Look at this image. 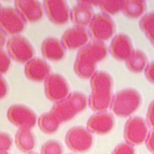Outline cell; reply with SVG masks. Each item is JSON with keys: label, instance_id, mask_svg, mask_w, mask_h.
<instances>
[{"label": "cell", "instance_id": "6da1fadb", "mask_svg": "<svg viewBox=\"0 0 154 154\" xmlns=\"http://www.w3.org/2000/svg\"><path fill=\"white\" fill-rule=\"evenodd\" d=\"M107 54V47L104 44L90 42L77 53L74 65L76 74L83 79L92 77L95 74L96 63L105 58Z\"/></svg>", "mask_w": 154, "mask_h": 154}, {"label": "cell", "instance_id": "7a4b0ae2", "mask_svg": "<svg viewBox=\"0 0 154 154\" xmlns=\"http://www.w3.org/2000/svg\"><path fill=\"white\" fill-rule=\"evenodd\" d=\"M92 92L89 104L95 112H104L109 108L112 102V80L111 77L104 72L95 73L91 78Z\"/></svg>", "mask_w": 154, "mask_h": 154}, {"label": "cell", "instance_id": "3957f363", "mask_svg": "<svg viewBox=\"0 0 154 154\" xmlns=\"http://www.w3.org/2000/svg\"><path fill=\"white\" fill-rule=\"evenodd\" d=\"M87 99L83 94L73 92L63 100L54 104L51 112L60 123L69 121L85 109Z\"/></svg>", "mask_w": 154, "mask_h": 154}, {"label": "cell", "instance_id": "277c9868", "mask_svg": "<svg viewBox=\"0 0 154 154\" xmlns=\"http://www.w3.org/2000/svg\"><path fill=\"white\" fill-rule=\"evenodd\" d=\"M141 97L137 91L126 89L118 92L112 101L111 109L116 116L126 118L133 114L140 106Z\"/></svg>", "mask_w": 154, "mask_h": 154}, {"label": "cell", "instance_id": "5b68a950", "mask_svg": "<svg viewBox=\"0 0 154 154\" xmlns=\"http://www.w3.org/2000/svg\"><path fill=\"white\" fill-rule=\"evenodd\" d=\"M65 142L72 151L83 153L91 148L93 137L89 131L84 127H73L67 132Z\"/></svg>", "mask_w": 154, "mask_h": 154}, {"label": "cell", "instance_id": "8992f818", "mask_svg": "<svg viewBox=\"0 0 154 154\" xmlns=\"http://www.w3.org/2000/svg\"><path fill=\"white\" fill-rule=\"evenodd\" d=\"M89 30L92 38L95 41L101 42L111 38L115 31V25L107 15L98 14L94 16Z\"/></svg>", "mask_w": 154, "mask_h": 154}, {"label": "cell", "instance_id": "52a82bcc", "mask_svg": "<svg viewBox=\"0 0 154 154\" xmlns=\"http://www.w3.org/2000/svg\"><path fill=\"white\" fill-rule=\"evenodd\" d=\"M148 129L146 122L140 117L130 119L125 124L124 137L127 143L138 145L143 143L148 137Z\"/></svg>", "mask_w": 154, "mask_h": 154}, {"label": "cell", "instance_id": "ba28073f", "mask_svg": "<svg viewBox=\"0 0 154 154\" xmlns=\"http://www.w3.org/2000/svg\"><path fill=\"white\" fill-rule=\"evenodd\" d=\"M0 24L2 30L10 35L20 33L26 25L25 19L19 12L8 8L1 9Z\"/></svg>", "mask_w": 154, "mask_h": 154}, {"label": "cell", "instance_id": "9c48e42d", "mask_svg": "<svg viewBox=\"0 0 154 154\" xmlns=\"http://www.w3.org/2000/svg\"><path fill=\"white\" fill-rule=\"evenodd\" d=\"M45 88L46 97L53 102L63 100L69 93V87L65 79L56 74L50 75L46 78Z\"/></svg>", "mask_w": 154, "mask_h": 154}, {"label": "cell", "instance_id": "30bf717a", "mask_svg": "<svg viewBox=\"0 0 154 154\" xmlns=\"http://www.w3.org/2000/svg\"><path fill=\"white\" fill-rule=\"evenodd\" d=\"M9 121L20 129H31L35 126L37 116L26 106L20 105L12 106L8 111Z\"/></svg>", "mask_w": 154, "mask_h": 154}, {"label": "cell", "instance_id": "8fae6325", "mask_svg": "<svg viewBox=\"0 0 154 154\" xmlns=\"http://www.w3.org/2000/svg\"><path fill=\"white\" fill-rule=\"evenodd\" d=\"M7 49L10 56L15 61L21 63L30 61L34 55L31 45L21 36L10 38L7 43Z\"/></svg>", "mask_w": 154, "mask_h": 154}, {"label": "cell", "instance_id": "7c38bea8", "mask_svg": "<svg viewBox=\"0 0 154 154\" xmlns=\"http://www.w3.org/2000/svg\"><path fill=\"white\" fill-rule=\"evenodd\" d=\"M44 4L48 18L54 24L63 25L68 21L69 9L64 1L47 0Z\"/></svg>", "mask_w": 154, "mask_h": 154}, {"label": "cell", "instance_id": "4fadbf2b", "mask_svg": "<svg viewBox=\"0 0 154 154\" xmlns=\"http://www.w3.org/2000/svg\"><path fill=\"white\" fill-rule=\"evenodd\" d=\"M114 125V119L111 114L108 112H100L90 117L88 121L87 126L91 132L104 135L111 131Z\"/></svg>", "mask_w": 154, "mask_h": 154}, {"label": "cell", "instance_id": "5bb4252c", "mask_svg": "<svg viewBox=\"0 0 154 154\" xmlns=\"http://www.w3.org/2000/svg\"><path fill=\"white\" fill-rule=\"evenodd\" d=\"M89 40V35L83 27H75L67 30L63 35L61 42L69 50H75L84 45Z\"/></svg>", "mask_w": 154, "mask_h": 154}, {"label": "cell", "instance_id": "9a60e30c", "mask_svg": "<svg viewBox=\"0 0 154 154\" xmlns=\"http://www.w3.org/2000/svg\"><path fill=\"white\" fill-rule=\"evenodd\" d=\"M15 6L18 12L27 22H36L43 17V7L38 1L18 0L15 1Z\"/></svg>", "mask_w": 154, "mask_h": 154}, {"label": "cell", "instance_id": "2e32d148", "mask_svg": "<svg viewBox=\"0 0 154 154\" xmlns=\"http://www.w3.org/2000/svg\"><path fill=\"white\" fill-rule=\"evenodd\" d=\"M110 53L114 58L119 61H126L133 53L130 39L125 34L115 36L110 46Z\"/></svg>", "mask_w": 154, "mask_h": 154}, {"label": "cell", "instance_id": "e0dca14e", "mask_svg": "<svg viewBox=\"0 0 154 154\" xmlns=\"http://www.w3.org/2000/svg\"><path fill=\"white\" fill-rule=\"evenodd\" d=\"M50 67L44 61L34 58L29 61L25 67V73L30 80L41 82L50 75Z\"/></svg>", "mask_w": 154, "mask_h": 154}, {"label": "cell", "instance_id": "ac0fdd59", "mask_svg": "<svg viewBox=\"0 0 154 154\" xmlns=\"http://www.w3.org/2000/svg\"><path fill=\"white\" fill-rule=\"evenodd\" d=\"M41 51L43 56L51 61H59L63 58L65 55L63 45L53 38H48L44 40Z\"/></svg>", "mask_w": 154, "mask_h": 154}, {"label": "cell", "instance_id": "d6986e66", "mask_svg": "<svg viewBox=\"0 0 154 154\" xmlns=\"http://www.w3.org/2000/svg\"><path fill=\"white\" fill-rule=\"evenodd\" d=\"M71 20L78 27L87 26L93 18V12L90 6L79 3L71 11Z\"/></svg>", "mask_w": 154, "mask_h": 154}, {"label": "cell", "instance_id": "ffe728a7", "mask_svg": "<svg viewBox=\"0 0 154 154\" xmlns=\"http://www.w3.org/2000/svg\"><path fill=\"white\" fill-rule=\"evenodd\" d=\"M15 139L16 146L22 152H30L35 147V138L30 129H19Z\"/></svg>", "mask_w": 154, "mask_h": 154}, {"label": "cell", "instance_id": "44dd1931", "mask_svg": "<svg viewBox=\"0 0 154 154\" xmlns=\"http://www.w3.org/2000/svg\"><path fill=\"white\" fill-rule=\"evenodd\" d=\"M38 126L43 132L52 134L56 132L60 122L51 112L43 114L38 119Z\"/></svg>", "mask_w": 154, "mask_h": 154}, {"label": "cell", "instance_id": "7402d4cb", "mask_svg": "<svg viewBox=\"0 0 154 154\" xmlns=\"http://www.w3.org/2000/svg\"><path fill=\"white\" fill-rule=\"evenodd\" d=\"M146 8L143 1H124L122 11L129 18H137L144 13Z\"/></svg>", "mask_w": 154, "mask_h": 154}, {"label": "cell", "instance_id": "603a6c76", "mask_svg": "<svg viewBox=\"0 0 154 154\" xmlns=\"http://www.w3.org/2000/svg\"><path fill=\"white\" fill-rule=\"evenodd\" d=\"M147 57L140 51H133L130 57L126 61L128 69L133 73H140L143 71L147 64Z\"/></svg>", "mask_w": 154, "mask_h": 154}, {"label": "cell", "instance_id": "cb8c5ba5", "mask_svg": "<svg viewBox=\"0 0 154 154\" xmlns=\"http://www.w3.org/2000/svg\"><path fill=\"white\" fill-rule=\"evenodd\" d=\"M141 30L154 45V12L145 15L139 22Z\"/></svg>", "mask_w": 154, "mask_h": 154}, {"label": "cell", "instance_id": "d4e9b609", "mask_svg": "<svg viewBox=\"0 0 154 154\" xmlns=\"http://www.w3.org/2000/svg\"><path fill=\"white\" fill-rule=\"evenodd\" d=\"M124 1H101L99 5L106 14L114 15L122 10Z\"/></svg>", "mask_w": 154, "mask_h": 154}, {"label": "cell", "instance_id": "484cf974", "mask_svg": "<svg viewBox=\"0 0 154 154\" xmlns=\"http://www.w3.org/2000/svg\"><path fill=\"white\" fill-rule=\"evenodd\" d=\"M63 149L61 143L56 140H50L43 144L41 154H63Z\"/></svg>", "mask_w": 154, "mask_h": 154}, {"label": "cell", "instance_id": "4316f807", "mask_svg": "<svg viewBox=\"0 0 154 154\" xmlns=\"http://www.w3.org/2000/svg\"><path fill=\"white\" fill-rule=\"evenodd\" d=\"M12 144V140L8 134L2 133L0 135V150L2 153L8 151Z\"/></svg>", "mask_w": 154, "mask_h": 154}, {"label": "cell", "instance_id": "83f0119b", "mask_svg": "<svg viewBox=\"0 0 154 154\" xmlns=\"http://www.w3.org/2000/svg\"><path fill=\"white\" fill-rule=\"evenodd\" d=\"M112 154H135V149L128 143H123L116 147Z\"/></svg>", "mask_w": 154, "mask_h": 154}, {"label": "cell", "instance_id": "f1b7e54d", "mask_svg": "<svg viewBox=\"0 0 154 154\" xmlns=\"http://www.w3.org/2000/svg\"><path fill=\"white\" fill-rule=\"evenodd\" d=\"M0 55H1L0 71L1 74H4L8 70L10 66V57L7 53L3 51H1Z\"/></svg>", "mask_w": 154, "mask_h": 154}, {"label": "cell", "instance_id": "f546056e", "mask_svg": "<svg viewBox=\"0 0 154 154\" xmlns=\"http://www.w3.org/2000/svg\"><path fill=\"white\" fill-rule=\"evenodd\" d=\"M147 120L149 125L154 128V100L149 107L147 114Z\"/></svg>", "mask_w": 154, "mask_h": 154}, {"label": "cell", "instance_id": "4dcf8cb0", "mask_svg": "<svg viewBox=\"0 0 154 154\" xmlns=\"http://www.w3.org/2000/svg\"><path fill=\"white\" fill-rule=\"evenodd\" d=\"M145 75L149 81L154 83V62L147 66L145 70Z\"/></svg>", "mask_w": 154, "mask_h": 154}, {"label": "cell", "instance_id": "1f68e13d", "mask_svg": "<svg viewBox=\"0 0 154 154\" xmlns=\"http://www.w3.org/2000/svg\"><path fill=\"white\" fill-rule=\"evenodd\" d=\"M147 148L151 152H154V130L150 132L146 141Z\"/></svg>", "mask_w": 154, "mask_h": 154}, {"label": "cell", "instance_id": "d6a6232c", "mask_svg": "<svg viewBox=\"0 0 154 154\" xmlns=\"http://www.w3.org/2000/svg\"><path fill=\"white\" fill-rule=\"evenodd\" d=\"M7 92V87L5 80L1 78V98H2L6 95Z\"/></svg>", "mask_w": 154, "mask_h": 154}, {"label": "cell", "instance_id": "836d02e7", "mask_svg": "<svg viewBox=\"0 0 154 154\" xmlns=\"http://www.w3.org/2000/svg\"><path fill=\"white\" fill-rule=\"evenodd\" d=\"M79 3H82V4H85V5H88V6H91L92 5L93 6H97L98 4H99L100 2L96 1H79Z\"/></svg>", "mask_w": 154, "mask_h": 154}, {"label": "cell", "instance_id": "e575fe53", "mask_svg": "<svg viewBox=\"0 0 154 154\" xmlns=\"http://www.w3.org/2000/svg\"><path fill=\"white\" fill-rule=\"evenodd\" d=\"M5 41H6V36L3 31L1 32V46H3L5 44Z\"/></svg>", "mask_w": 154, "mask_h": 154}, {"label": "cell", "instance_id": "d590c367", "mask_svg": "<svg viewBox=\"0 0 154 154\" xmlns=\"http://www.w3.org/2000/svg\"><path fill=\"white\" fill-rule=\"evenodd\" d=\"M36 154V153H30V154Z\"/></svg>", "mask_w": 154, "mask_h": 154}, {"label": "cell", "instance_id": "8d00e7d4", "mask_svg": "<svg viewBox=\"0 0 154 154\" xmlns=\"http://www.w3.org/2000/svg\"><path fill=\"white\" fill-rule=\"evenodd\" d=\"M1 154H7V153H2Z\"/></svg>", "mask_w": 154, "mask_h": 154}]
</instances>
